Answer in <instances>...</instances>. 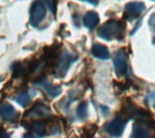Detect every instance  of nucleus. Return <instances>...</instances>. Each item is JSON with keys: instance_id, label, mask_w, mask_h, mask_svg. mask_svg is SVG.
Returning <instances> with one entry per match:
<instances>
[{"instance_id": "1", "label": "nucleus", "mask_w": 155, "mask_h": 138, "mask_svg": "<svg viewBox=\"0 0 155 138\" xmlns=\"http://www.w3.org/2000/svg\"><path fill=\"white\" fill-rule=\"evenodd\" d=\"M124 35V25L115 20H109L98 30V36L105 41L122 40Z\"/></svg>"}, {"instance_id": "2", "label": "nucleus", "mask_w": 155, "mask_h": 138, "mask_svg": "<svg viewBox=\"0 0 155 138\" xmlns=\"http://www.w3.org/2000/svg\"><path fill=\"white\" fill-rule=\"evenodd\" d=\"M45 14L46 8L45 4L40 0H35L30 8V24L37 27L45 17Z\"/></svg>"}, {"instance_id": "3", "label": "nucleus", "mask_w": 155, "mask_h": 138, "mask_svg": "<svg viewBox=\"0 0 155 138\" xmlns=\"http://www.w3.org/2000/svg\"><path fill=\"white\" fill-rule=\"evenodd\" d=\"M126 124H127V119L124 116L116 117L105 127V131L108 134H110L112 136L119 137L122 136Z\"/></svg>"}, {"instance_id": "4", "label": "nucleus", "mask_w": 155, "mask_h": 138, "mask_svg": "<svg viewBox=\"0 0 155 138\" xmlns=\"http://www.w3.org/2000/svg\"><path fill=\"white\" fill-rule=\"evenodd\" d=\"M114 64L116 75L118 77H122L125 75L128 69L127 64V54L124 49L117 51L114 57Z\"/></svg>"}, {"instance_id": "5", "label": "nucleus", "mask_w": 155, "mask_h": 138, "mask_svg": "<svg viewBox=\"0 0 155 138\" xmlns=\"http://www.w3.org/2000/svg\"><path fill=\"white\" fill-rule=\"evenodd\" d=\"M74 61L73 56L67 52H64L58 58L56 67H55V75L57 77L63 78L66 74L71 63Z\"/></svg>"}, {"instance_id": "6", "label": "nucleus", "mask_w": 155, "mask_h": 138, "mask_svg": "<svg viewBox=\"0 0 155 138\" xmlns=\"http://www.w3.org/2000/svg\"><path fill=\"white\" fill-rule=\"evenodd\" d=\"M145 10V5L143 2H130L124 7L127 19H134L139 16Z\"/></svg>"}, {"instance_id": "7", "label": "nucleus", "mask_w": 155, "mask_h": 138, "mask_svg": "<svg viewBox=\"0 0 155 138\" xmlns=\"http://www.w3.org/2000/svg\"><path fill=\"white\" fill-rule=\"evenodd\" d=\"M18 114L15 108L9 103H4L0 106V118L6 122H15Z\"/></svg>"}, {"instance_id": "8", "label": "nucleus", "mask_w": 155, "mask_h": 138, "mask_svg": "<svg viewBox=\"0 0 155 138\" xmlns=\"http://www.w3.org/2000/svg\"><path fill=\"white\" fill-rule=\"evenodd\" d=\"M51 115V110L50 108L41 103L36 104L29 112L28 116L29 117H34V118H47Z\"/></svg>"}, {"instance_id": "9", "label": "nucleus", "mask_w": 155, "mask_h": 138, "mask_svg": "<svg viewBox=\"0 0 155 138\" xmlns=\"http://www.w3.org/2000/svg\"><path fill=\"white\" fill-rule=\"evenodd\" d=\"M37 86L41 87L43 89L45 90V92L52 98H56L57 96H59L62 92V89L61 87H55L53 86L49 81H47L46 80H43L37 82Z\"/></svg>"}, {"instance_id": "10", "label": "nucleus", "mask_w": 155, "mask_h": 138, "mask_svg": "<svg viewBox=\"0 0 155 138\" xmlns=\"http://www.w3.org/2000/svg\"><path fill=\"white\" fill-rule=\"evenodd\" d=\"M99 20H100V18L96 12L89 11L85 14V15L84 17V24L86 28L93 30L98 25Z\"/></svg>"}, {"instance_id": "11", "label": "nucleus", "mask_w": 155, "mask_h": 138, "mask_svg": "<svg viewBox=\"0 0 155 138\" xmlns=\"http://www.w3.org/2000/svg\"><path fill=\"white\" fill-rule=\"evenodd\" d=\"M92 53L94 57L101 59V60H107L110 58V52L107 47L100 43L94 44L92 48Z\"/></svg>"}, {"instance_id": "12", "label": "nucleus", "mask_w": 155, "mask_h": 138, "mask_svg": "<svg viewBox=\"0 0 155 138\" xmlns=\"http://www.w3.org/2000/svg\"><path fill=\"white\" fill-rule=\"evenodd\" d=\"M131 138H150L149 131L143 123L137 122L134 125V130Z\"/></svg>"}, {"instance_id": "13", "label": "nucleus", "mask_w": 155, "mask_h": 138, "mask_svg": "<svg viewBox=\"0 0 155 138\" xmlns=\"http://www.w3.org/2000/svg\"><path fill=\"white\" fill-rule=\"evenodd\" d=\"M29 129L32 130L37 136L42 137L46 134L45 125L40 121H33L29 124Z\"/></svg>"}, {"instance_id": "14", "label": "nucleus", "mask_w": 155, "mask_h": 138, "mask_svg": "<svg viewBox=\"0 0 155 138\" xmlns=\"http://www.w3.org/2000/svg\"><path fill=\"white\" fill-rule=\"evenodd\" d=\"M15 102H16L18 105H20V106L23 107V108L28 107L29 104L31 103V98H30V96H29L27 93H25V92H21V93H19V94L15 97Z\"/></svg>"}, {"instance_id": "15", "label": "nucleus", "mask_w": 155, "mask_h": 138, "mask_svg": "<svg viewBox=\"0 0 155 138\" xmlns=\"http://www.w3.org/2000/svg\"><path fill=\"white\" fill-rule=\"evenodd\" d=\"M87 103L82 102L77 108V116L80 119L84 120L87 118Z\"/></svg>"}, {"instance_id": "16", "label": "nucleus", "mask_w": 155, "mask_h": 138, "mask_svg": "<svg viewBox=\"0 0 155 138\" xmlns=\"http://www.w3.org/2000/svg\"><path fill=\"white\" fill-rule=\"evenodd\" d=\"M97 128L98 127L95 125H90V126L84 127V136L87 138H92L94 136V135L96 133Z\"/></svg>"}, {"instance_id": "17", "label": "nucleus", "mask_w": 155, "mask_h": 138, "mask_svg": "<svg viewBox=\"0 0 155 138\" xmlns=\"http://www.w3.org/2000/svg\"><path fill=\"white\" fill-rule=\"evenodd\" d=\"M147 100H148V103L150 105H152L155 109V90H153L152 93H150L148 95V99Z\"/></svg>"}, {"instance_id": "18", "label": "nucleus", "mask_w": 155, "mask_h": 138, "mask_svg": "<svg viewBox=\"0 0 155 138\" xmlns=\"http://www.w3.org/2000/svg\"><path fill=\"white\" fill-rule=\"evenodd\" d=\"M44 1L48 5V7L51 10V12L54 13V0H44Z\"/></svg>"}, {"instance_id": "19", "label": "nucleus", "mask_w": 155, "mask_h": 138, "mask_svg": "<svg viewBox=\"0 0 155 138\" xmlns=\"http://www.w3.org/2000/svg\"><path fill=\"white\" fill-rule=\"evenodd\" d=\"M149 25L151 26V28L155 32V14L151 15V17L149 19Z\"/></svg>"}, {"instance_id": "20", "label": "nucleus", "mask_w": 155, "mask_h": 138, "mask_svg": "<svg viewBox=\"0 0 155 138\" xmlns=\"http://www.w3.org/2000/svg\"><path fill=\"white\" fill-rule=\"evenodd\" d=\"M0 138H10V135L7 134L5 130L0 131Z\"/></svg>"}, {"instance_id": "21", "label": "nucleus", "mask_w": 155, "mask_h": 138, "mask_svg": "<svg viewBox=\"0 0 155 138\" xmlns=\"http://www.w3.org/2000/svg\"><path fill=\"white\" fill-rule=\"evenodd\" d=\"M81 1H84V2H87L89 4H92V5H97L98 4V1L97 0H81Z\"/></svg>"}, {"instance_id": "22", "label": "nucleus", "mask_w": 155, "mask_h": 138, "mask_svg": "<svg viewBox=\"0 0 155 138\" xmlns=\"http://www.w3.org/2000/svg\"><path fill=\"white\" fill-rule=\"evenodd\" d=\"M23 138H35L32 135H30V134H25V135H24V136Z\"/></svg>"}, {"instance_id": "23", "label": "nucleus", "mask_w": 155, "mask_h": 138, "mask_svg": "<svg viewBox=\"0 0 155 138\" xmlns=\"http://www.w3.org/2000/svg\"><path fill=\"white\" fill-rule=\"evenodd\" d=\"M153 1H154V0H153Z\"/></svg>"}]
</instances>
